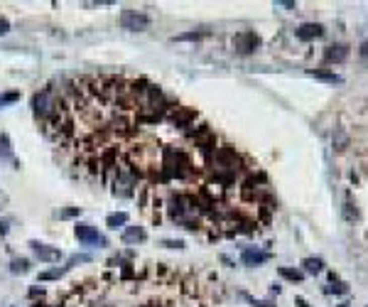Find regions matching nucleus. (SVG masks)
<instances>
[{
	"label": "nucleus",
	"mask_w": 368,
	"mask_h": 307,
	"mask_svg": "<svg viewBox=\"0 0 368 307\" xmlns=\"http://www.w3.org/2000/svg\"><path fill=\"white\" fill-rule=\"evenodd\" d=\"M304 268L310 270V273H319V270H322V261H319V258H307V261H304Z\"/></svg>",
	"instance_id": "obj_20"
},
{
	"label": "nucleus",
	"mask_w": 368,
	"mask_h": 307,
	"mask_svg": "<svg viewBox=\"0 0 368 307\" xmlns=\"http://www.w3.org/2000/svg\"><path fill=\"white\" fill-rule=\"evenodd\" d=\"M162 246H167V249H182L184 243L182 241H162Z\"/></svg>",
	"instance_id": "obj_26"
},
{
	"label": "nucleus",
	"mask_w": 368,
	"mask_h": 307,
	"mask_svg": "<svg viewBox=\"0 0 368 307\" xmlns=\"http://www.w3.org/2000/svg\"><path fill=\"white\" fill-rule=\"evenodd\" d=\"M162 167H165L167 177H179V179H184V177H192V172H194L192 160H189L184 153H179V150H167Z\"/></svg>",
	"instance_id": "obj_3"
},
{
	"label": "nucleus",
	"mask_w": 368,
	"mask_h": 307,
	"mask_svg": "<svg viewBox=\"0 0 368 307\" xmlns=\"http://www.w3.org/2000/svg\"><path fill=\"white\" fill-rule=\"evenodd\" d=\"M10 270L13 273H27L30 270V261L27 258H13L10 261Z\"/></svg>",
	"instance_id": "obj_16"
},
{
	"label": "nucleus",
	"mask_w": 368,
	"mask_h": 307,
	"mask_svg": "<svg viewBox=\"0 0 368 307\" xmlns=\"http://www.w3.org/2000/svg\"><path fill=\"white\" fill-rule=\"evenodd\" d=\"M145 229L143 226H128V229L123 231V243H140V241H145Z\"/></svg>",
	"instance_id": "obj_11"
},
{
	"label": "nucleus",
	"mask_w": 368,
	"mask_h": 307,
	"mask_svg": "<svg viewBox=\"0 0 368 307\" xmlns=\"http://www.w3.org/2000/svg\"><path fill=\"white\" fill-rule=\"evenodd\" d=\"M361 54H363V57H368V39L363 42V44H361Z\"/></svg>",
	"instance_id": "obj_27"
},
{
	"label": "nucleus",
	"mask_w": 368,
	"mask_h": 307,
	"mask_svg": "<svg viewBox=\"0 0 368 307\" xmlns=\"http://www.w3.org/2000/svg\"><path fill=\"white\" fill-rule=\"evenodd\" d=\"M32 108H35L37 118H42V120L47 123V120H52V118L64 108V98H62V94H56V89L47 86V89H42L39 94H35V98H32Z\"/></svg>",
	"instance_id": "obj_1"
},
{
	"label": "nucleus",
	"mask_w": 368,
	"mask_h": 307,
	"mask_svg": "<svg viewBox=\"0 0 368 307\" xmlns=\"http://www.w3.org/2000/svg\"><path fill=\"white\" fill-rule=\"evenodd\" d=\"M0 233H8V224L5 221H0Z\"/></svg>",
	"instance_id": "obj_28"
},
{
	"label": "nucleus",
	"mask_w": 368,
	"mask_h": 307,
	"mask_svg": "<svg viewBox=\"0 0 368 307\" xmlns=\"http://www.w3.org/2000/svg\"><path fill=\"white\" fill-rule=\"evenodd\" d=\"M30 246L35 251V256L42 261V263H56L62 258V251L56 246H49V243H39V241H30Z\"/></svg>",
	"instance_id": "obj_7"
},
{
	"label": "nucleus",
	"mask_w": 368,
	"mask_h": 307,
	"mask_svg": "<svg viewBox=\"0 0 368 307\" xmlns=\"http://www.w3.org/2000/svg\"><path fill=\"white\" fill-rule=\"evenodd\" d=\"M240 261L246 266H260V263L270 261V253H263V251H258V249H246L240 253Z\"/></svg>",
	"instance_id": "obj_9"
},
{
	"label": "nucleus",
	"mask_w": 368,
	"mask_h": 307,
	"mask_svg": "<svg viewBox=\"0 0 368 307\" xmlns=\"http://www.w3.org/2000/svg\"><path fill=\"white\" fill-rule=\"evenodd\" d=\"M324 35V27L317 25V22H304L299 30H297V37L299 39H317Z\"/></svg>",
	"instance_id": "obj_10"
},
{
	"label": "nucleus",
	"mask_w": 368,
	"mask_h": 307,
	"mask_svg": "<svg viewBox=\"0 0 368 307\" xmlns=\"http://www.w3.org/2000/svg\"><path fill=\"white\" fill-rule=\"evenodd\" d=\"M280 275H282V278H287V280H297V283L304 278V273H302V270H292V268H280Z\"/></svg>",
	"instance_id": "obj_17"
},
{
	"label": "nucleus",
	"mask_w": 368,
	"mask_h": 307,
	"mask_svg": "<svg viewBox=\"0 0 368 307\" xmlns=\"http://www.w3.org/2000/svg\"><path fill=\"white\" fill-rule=\"evenodd\" d=\"M204 32H184V35H177L174 39H179V42H184V39H202Z\"/></svg>",
	"instance_id": "obj_22"
},
{
	"label": "nucleus",
	"mask_w": 368,
	"mask_h": 307,
	"mask_svg": "<svg viewBox=\"0 0 368 307\" xmlns=\"http://www.w3.org/2000/svg\"><path fill=\"white\" fill-rule=\"evenodd\" d=\"M8 30H10V22H8L5 18H0V37H3V35H8Z\"/></svg>",
	"instance_id": "obj_25"
},
{
	"label": "nucleus",
	"mask_w": 368,
	"mask_h": 307,
	"mask_svg": "<svg viewBox=\"0 0 368 307\" xmlns=\"http://www.w3.org/2000/svg\"><path fill=\"white\" fill-rule=\"evenodd\" d=\"M89 261H91V256H86V253H81V256H72V258H69V263H67V268L79 266V263H89Z\"/></svg>",
	"instance_id": "obj_21"
},
{
	"label": "nucleus",
	"mask_w": 368,
	"mask_h": 307,
	"mask_svg": "<svg viewBox=\"0 0 368 307\" xmlns=\"http://www.w3.org/2000/svg\"><path fill=\"white\" fill-rule=\"evenodd\" d=\"M74 233H76V238H79L81 243H86V246H98V249L108 246V238L96 229V226H91V224H76Z\"/></svg>",
	"instance_id": "obj_5"
},
{
	"label": "nucleus",
	"mask_w": 368,
	"mask_h": 307,
	"mask_svg": "<svg viewBox=\"0 0 368 307\" xmlns=\"http://www.w3.org/2000/svg\"><path fill=\"white\" fill-rule=\"evenodd\" d=\"M69 268H56V270H44V273H39V280H54V278H59V275H64Z\"/></svg>",
	"instance_id": "obj_18"
},
{
	"label": "nucleus",
	"mask_w": 368,
	"mask_h": 307,
	"mask_svg": "<svg viewBox=\"0 0 368 307\" xmlns=\"http://www.w3.org/2000/svg\"><path fill=\"white\" fill-rule=\"evenodd\" d=\"M0 157H3V160H10V157H13V148H10V138H8L5 133L0 135Z\"/></svg>",
	"instance_id": "obj_15"
},
{
	"label": "nucleus",
	"mask_w": 368,
	"mask_h": 307,
	"mask_svg": "<svg viewBox=\"0 0 368 307\" xmlns=\"http://www.w3.org/2000/svg\"><path fill=\"white\" fill-rule=\"evenodd\" d=\"M79 214H81V207H69V209L56 211V216H59V219H74V216H79Z\"/></svg>",
	"instance_id": "obj_19"
},
{
	"label": "nucleus",
	"mask_w": 368,
	"mask_h": 307,
	"mask_svg": "<svg viewBox=\"0 0 368 307\" xmlns=\"http://www.w3.org/2000/svg\"><path fill=\"white\" fill-rule=\"evenodd\" d=\"M126 224H128V214L126 211H115V214H110L108 219H106V226L108 229H120Z\"/></svg>",
	"instance_id": "obj_13"
},
{
	"label": "nucleus",
	"mask_w": 368,
	"mask_h": 307,
	"mask_svg": "<svg viewBox=\"0 0 368 307\" xmlns=\"http://www.w3.org/2000/svg\"><path fill=\"white\" fill-rule=\"evenodd\" d=\"M211 165H214V170L221 174V177H236V174L243 170V165H240V157L231 148H219V150H214L211 155Z\"/></svg>",
	"instance_id": "obj_2"
},
{
	"label": "nucleus",
	"mask_w": 368,
	"mask_h": 307,
	"mask_svg": "<svg viewBox=\"0 0 368 307\" xmlns=\"http://www.w3.org/2000/svg\"><path fill=\"white\" fill-rule=\"evenodd\" d=\"M233 44H236V49H238L240 54H248V52H253L258 44H260V39H258L256 32H240L238 37L233 39Z\"/></svg>",
	"instance_id": "obj_8"
},
{
	"label": "nucleus",
	"mask_w": 368,
	"mask_h": 307,
	"mask_svg": "<svg viewBox=\"0 0 368 307\" xmlns=\"http://www.w3.org/2000/svg\"><path fill=\"white\" fill-rule=\"evenodd\" d=\"M314 77L317 79H324V81H334V84H339L341 79L336 77V74H322V72H314Z\"/></svg>",
	"instance_id": "obj_24"
},
{
	"label": "nucleus",
	"mask_w": 368,
	"mask_h": 307,
	"mask_svg": "<svg viewBox=\"0 0 368 307\" xmlns=\"http://www.w3.org/2000/svg\"><path fill=\"white\" fill-rule=\"evenodd\" d=\"M18 98H20L18 91H10V94H3L0 101H3V106H5V103H13V101H18Z\"/></svg>",
	"instance_id": "obj_23"
},
{
	"label": "nucleus",
	"mask_w": 368,
	"mask_h": 307,
	"mask_svg": "<svg viewBox=\"0 0 368 307\" xmlns=\"http://www.w3.org/2000/svg\"><path fill=\"white\" fill-rule=\"evenodd\" d=\"M194 115H197V111H194V108H177V111H174V115H172V120H174L177 126H187V123H189Z\"/></svg>",
	"instance_id": "obj_14"
},
{
	"label": "nucleus",
	"mask_w": 368,
	"mask_h": 307,
	"mask_svg": "<svg viewBox=\"0 0 368 307\" xmlns=\"http://www.w3.org/2000/svg\"><path fill=\"white\" fill-rule=\"evenodd\" d=\"M167 211H169V216L174 219V221H187L192 214H194V204L182 197V194H177V197H169V202H167Z\"/></svg>",
	"instance_id": "obj_6"
},
{
	"label": "nucleus",
	"mask_w": 368,
	"mask_h": 307,
	"mask_svg": "<svg viewBox=\"0 0 368 307\" xmlns=\"http://www.w3.org/2000/svg\"><path fill=\"white\" fill-rule=\"evenodd\" d=\"M346 57H349V47H346V44H334V47L327 49V59H329V62H336V64H339V62H344Z\"/></svg>",
	"instance_id": "obj_12"
},
{
	"label": "nucleus",
	"mask_w": 368,
	"mask_h": 307,
	"mask_svg": "<svg viewBox=\"0 0 368 307\" xmlns=\"http://www.w3.org/2000/svg\"><path fill=\"white\" fill-rule=\"evenodd\" d=\"M120 27L123 30H130V32H143L150 27V18H147L145 13H140V10H133V8H126L123 13H120Z\"/></svg>",
	"instance_id": "obj_4"
}]
</instances>
